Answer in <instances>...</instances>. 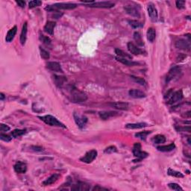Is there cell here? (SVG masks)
<instances>
[{
    "mask_svg": "<svg viewBox=\"0 0 191 191\" xmlns=\"http://www.w3.org/2000/svg\"><path fill=\"white\" fill-rule=\"evenodd\" d=\"M70 94L71 101L73 102H75V103L84 102L87 99V96L85 93L76 89L74 87H70Z\"/></svg>",
    "mask_w": 191,
    "mask_h": 191,
    "instance_id": "1",
    "label": "cell"
},
{
    "mask_svg": "<svg viewBox=\"0 0 191 191\" xmlns=\"http://www.w3.org/2000/svg\"><path fill=\"white\" fill-rule=\"evenodd\" d=\"M38 118L41 119L43 122H44L46 124L49 125L50 126H54V127H61L63 128H66V126H64L61 122L59 121L56 117L52 115H46L43 117H38Z\"/></svg>",
    "mask_w": 191,
    "mask_h": 191,
    "instance_id": "2",
    "label": "cell"
},
{
    "mask_svg": "<svg viewBox=\"0 0 191 191\" xmlns=\"http://www.w3.org/2000/svg\"><path fill=\"white\" fill-rule=\"evenodd\" d=\"M77 8V5L71 4V3H56L52 5H49L46 8V10L48 11H53L57 10H72Z\"/></svg>",
    "mask_w": 191,
    "mask_h": 191,
    "instance_id": "3",
    "label": "cell"
},
{
    "mask_svg": "<svg viewBox=\"0 0 191 191\" xmlns=\"http://www.w3.org/2000/svg\"><path fill=\"white\" fill-rule=\"evenodd\" d=\"M133 155L135 158H137V160H134V162L140 161L141 160L147 158L149 154L146 152H143L141 144L139 143H134V147H133Z\"/></svg>",
    "mask_w": 191,
    "mask_h": 191,
    "instance_id": "4",
    "label": "cell"
},
{
    "mask_svg": "<svg viewBox=\"0 0 191 191\" xmlns=\"http://www.w3.org/2000/svg\"><path fill=\"white\" fill-rule=\"evenodd\" d=\"M85 5H88L89 7L91 8H110L114 6V3H112L110 2H97L95 1L84 2L81 1Z\"/></svg>",
    "mask_w": 191,
    "mask_h": 191,
    "instance_id": "5",
    "label": "cell"
},
{
    "mask_svg": "<svg viewBox=\"0 0 191 191\" xmlns=\"http://www.w3.org/2000/svg\"><path fill=\"white\" fill-rule=\"evenodd\" d=\"M97 151L95 150V149H93V150H91L89 151V152H87L84 155V156H83L82 158L80 159V160L84 162V163H91V162H93L96 159V157H97Z\"/></svg>",
    "mask_w": 191,
    "mask_h": 191,
    "instance_id": "6",
    "label": "cell"
},
{
    "mask_svg": "<svg viewBox=\"0 0 191 191\" xmlns=\"http://www.w3.org/2000/svg\"><path fill=\"white\" fill-rule=\"evenodd\" d=\"M73 117H74L75 123L80 128H84L86 123H87V118L85 116H83V115H80L77 113H74Z\"/></svg>",
    "mask_w": 191,
    "mask_h": 191,
    "instance_id": "7",
    "label": "cell"
},
{
    "mask_svg": "<svg viewBox=\"0 0 191 191\" xmlns=\"http://www.w3.org/2000/svg\"><path fill=\"white\" fill-rule=\"evenodd\" d=\"M181 70L179 67H174L170 70L169 73H168L167 75H166V82H170V81H172L173 79H174L176 77H177L178 75L181 73Z\"/></svg>",
    "mask_w": 191,
    "mask_h": 191,
    "instance_id": "8",
    "label": "cell"
},
{
    "mask_svg": "<svg viewBox=\"0 0 191 191\" xmlns=\"http://www.w3.org/2000/svg\"><path fill=\"white\" fill-rule=\"evenodd\" d=\"M183 99V93L182 91H176V92L173 93L172 96H170V98L168 100L167 103L169 105H173V104L177 103L179 101H181Z\"/></svg>",
    "mask_w": 191,
    "mask_h": 191,
    "instance_id": "9",
    "label": "cell"
},
{
    "mask_svg": "<svg viewBox=\"0 0 191 191\" xmlns=\"http://www.w3.org/2000/svg\"><path fill=\"white\" fill-rule=\"evenodd\" d=\"M176 47L184 51H190V43L186 41V40L180 39L176 42Z\"/></svg>",
    "mask_w": 191,
    "mask_h": 191,
    "instance_id": "10",
    "label": "cell"
},
{
    "mask_svg": "<svg viewBox=\"0 0 191 191\" xmlns=\"http://www.w3.org/2000/svg\"><path fill=\"white\" fill-rule=\"evenodd\" d=\"M14 171L20 174H23L25 173L27 171V165L26 163L22 161H18L15 163L14 166Z\"/></svg>",
    "mask_w": 191,
    "mask_h": 191,
    "instance_id": "11",
    "label": "cell"
},
{
    "mask_svg": "<svg viewBox=\"0 0 191 191\" xmlns=\"http://www.w3.org/2000/svg\"><path fill=\"white\" fill-rule=\"evenodd\" d=\"M147 10H148V14L151 20L154 22L158 20V11L155 8V5L153 4H149Z\"/></svg>",
    "mask_w": 191,
    "mask_h": 191,
    "instance_id": "12",
    "label": "cell"
},
{
    "mask_svg": "<svg viewBox=\"0 0 191 191\" xmlns=\"http://www.w3.org/2000/svg\"><path fill=\"white\" fill-rule=\"evenodd\" d=\"M46 65H47V68L49 69V70H50L51 71L56 72V73H63V70H62L61 68V66L60 65V64L58 63V62H48Z\"/></svg>",
    "mask_w": 191,
    "mask_h": 191,
    "instance_id": "13",
    "label": "cell"
},
{
    "mask_svg": "<svg viewBox=\"0 0 191 191\" xmlns=\"http://www.w3.org/2000/svg\"><path fill=\"white\" fill-rule=\"evenodd\" d=\"M127 47H128V50H129V52H131V54H135V55H137V54H142L143 53L142 49L138 48L137 46H135L134 43L131 42L128 43Z\"/></svg>",
    "mask_w": 191,
    "mask_h": 191,
    "instance_id": "14",
    "label": "cell"
},
{
    "mask_svg": "<svg viewBox=\"0 0 191 191\" xmlns=\"http://www.w3.org/2000/svg\"><path fill=\"white\" fill-rule=\"evenodd\" d=\"M128 94H129V96L131 97L134 98V99H142V98L146 97V94L143 91L137 89L130 90Z\"/></svg>",
    "mask_w": 191,
    "mask_h": 191,
    "instance_id": "15",
    "label": "cell"
},
{
    "mask_svg": "<svg viewBox=\"0 0 191 191\" xmlns=\"http://www.w3.org/2000/svg\"><path fill=\"white\" fill-rule=\"evenodd\" d=\"M125 10H126L127 14L132 16V17H137V18H140V14L139 11H138L136 8H134V6H126V7H125Z\"/></svg>",
    "mask_w": 191,
    "mask_h": 191,
    "instance_id": "16",
    "label": "cell"
},
{
    "mask_svg": "<svg viewBox=\"0 0 191 191\" xmlns=\"http://www.w3.org/2000/svg\"><path fill=\"white\" fill-rule=\"evenodd\" d=\"M17 32V25H14L12 28H11L9 30L8 32L7 33V35H6V38H5V41L6 42L8 43H11V41L14 40V37H15L16 34Z\"/></svg>",
    "mask_w": 191,
    "mask_h": 191,
    "instance_id": "17",
    "label": "cell"
},
{
    "mask_svg": "<svg viewBox=\"0 0 191 191\" xmlns=\"http://www.w3.org/2000/svg\"><path fill=\"white\" fill-rule=\"evenodd\" d=\"M71 189L73 190H89L91 189V186L86 183L78 182V184H74Z\"/></svg>",
    "mask_w": 191,
    "mask_h": 191,
    "instance_id": "18",
    "label": "cell"
},
{
    "mask_svg": "<svg viewBox=\"0 0 191 191\" xmlns=\"http://www.w3.org/2000/svg\"><path fill=\"white\" fill-rule=\"evenodd\" d=\"M27 31H28V25H27V22H25L22 25V31L20 34V43L22 45H25V41H26Z\"/></svg>",
    "mask_w": 191,
    "mask_h": 191,
    "instance_id": "19",
    "label": "cell"
},
{
    "mask_svg": "<svg viewBox=\"0 0 191 191\" xmlns=\"http://www.w3.org/2000/svg\"><path fill=\"white\" fill-rule=\"evenodd\" d=\"M118 115V113L115 111H102L99 112V117L102 120H107L112 117H115Z\"/></svg>",
    "mask_w": 191,
    "mask_h": 191,
    "instance_id": "20",
    "label": "cell"
},
{
    "mask_svg": "<svg viewBox=\"0 0 191 191\" xmlns=\"http://www.w3.org/2000/svg\"><path fill=\"white\" fill-rule=\"evenodd\" d=\"M112 107H114V108L118 109V110H128V104L127 102H114V103L110 104Z\"/></svg>",
    "mask_w": 191,
    "mask_h": 191,
    "instance_id": "21",
    "label": "cell"
},
{
    "mask_svg": "<svg viewBox=\"0 0 191 191\" xmlns=\"http://www.w3.org/2000/svg\"><path fill=\"white\" fill-rule=\"evenodd\" d=\"M56 23L53 21H49L46 22V25L44 26V31L49 35H52L54 33V28L55 27Z\"/></svg>",
    "mask_w": 191,
    "mask_h": 191,
    "instance_id": "22",
    "label": "cell"
},
{
    "mask_svg": "<svg viewBox=\"0 0 191 191\" xmlns=\"http://www.w3.org/2000/svg\"><path fill=\"white\" fill-rule=\"evenodd\" d=\"M116 59L117 61L120 62V63L123 64L126 66H128V67H133V66H136L138 64V63H137V62L132 61L129 60V59H127V58H120V57H116Z\"/></svg>",
    "mask_w": 191,
    "mask_h": 191,
    "instance_id": "23",
    "label": "cell"
},
{
    "mask_svg": "<svg viewBox=\"0 0 191 191\" xmlns=\"http://www.w3.org/2000/svg\"><path fill=\"white\" fill-rule=\"evenodd\" d=\"M176 148V145H175L174 143H172L169 144L167 146H160V147H157V149L160 152H169L173 151V149Z\"/></svg>",
    "mask_w": 191,
    "mask_h": 191,
    "instance_id": "24",
    "label": "cell"
},
{
    "mask_svg": "<svg viewBox=\"0 0 191 191\" xmlns=\"http://www.w3.org/2000/svg\"><path fill=\"white\" fill-rule=\"evenodd\" d=\"M146 126H147V124L144 123H130V124L126 125V128L128 129H140V128H145Z\"/></svg>",
    "mask_w": 191,
    "mask_h": 191,
    "instance_id": "25",
    "label": "cell"
},
{
    "mask_svg": "<svg viewBox=\"0 0 191 191\" xmlns=\"http://www.w3.org/2000/svg\"><path fill=\"white\" fill-rule=\"evenodd\" d=\"M147 40H148L149 42L153 43L154 41L155 40V38H156V31H155V30L153 28H149L148 31H147Z\"/></svg>",
    "mask_w": 191,
    "mask_h": 191,
    "instance_id": "26",
    "label": "cell"
},
{
    "mask_svg": "<svg viewBox=\"0 0 191 191\" xmlns=\"http://www.w3.org/2000/svg\"><path fill=\"white\" fill-rule=\"evenodd\" d=\"M59 175L58 174H54L52 175V176H51L50 177L48 178L46 180H45L43 182V184L45 186H47V185H50V184H54V182H55L59 178Z\"/></svg>",
    "mask_w": 191,
    "mask_h": 191,
    "instance_id": "27",
    "label": "cell"
},
{
    "mask_svg": "<svg viewBox=\"0 0 191 191\" xmlns=\"http://www.w3.org/2000/svg\"><path fill=\"white\" fill-rule=\"evenodd\" d=\"M54 81H55L56 85L59 87H61L64 84L65 81H67V78L64 76H58V75H54Z\"/></svg>",
    "mask_w": 191,
    "mask_h": 191,
    "instance_id": "28",
    "label": "cell"
},
{
    "mask_svg": "<svg viewBox=\"0 0 191 191\" xmlns=\"http://www.w3.org/2000/svg\"><path fill=\"white\" fill-rule=\"evenodd\" d=\"M152 141L155 144H162L166 142V137L165 136L161 135V134H158L155 137H153Z\"/></svg>",
    "mask_w": 191,
    "mask_h": 191,
    "instance_id": "29",
    "label": "cell"
},
{
    "mask_svg": "<svg viewBox=\"0 0 191 191\" xmlns=\"http://www.w3.org/2000/svg\"><path fill=\"white\" fill-rule=\"evenodd\" d=\"M134 41H136V43H137V45H139V46H144V42H143V41L142 36H141V35L140 34V32H138V31L134 32Z\"/></svg>",
    "mask_w": 191,
    "mask_h": 191,
    "instance_id": "30",
    "label": "cell"
},
{
    "mask_svg": "<svg viewBox=\"0 0 191 191\" xmlns=\"http://www.w3.org/2000/svg\"><path fill=\"white\" fill-rule=\"evenodd\" d=\"M115 53L117 54V57L123 58H127L129 59V60H131V56L129 55V54L127 53H126V52H124L123 50H121V49H115Z\"/></svg>",
    "mask_w": 191,
    "mask_h": 191,
    "instance_id": "31",
    "label": "cell"
},
{
    "mask_svg": "<svg viewBox=\"0 0 191 191\" xmlns=\"http://www.w3.org/2000/svg\"><path fill=\"white\" fill-rule=\"evenodd\" d=\"M26 131L23 129H15L11 132V135H12L13 137L17 138L20 137V136L23 135L24 134H25Z\"/></svg>",
    "mask_w": 191,
    "mask_h": 191,
    "instance_id": "32",
    "label": "cell"
},
{
    "mask_svg": "<svg viewBox=\"0 0 191 191\" xmlns=\"http://www.w3.org/2000/svg\"><path fill=\"white\" fill-rule=\"evenodd\" d=\"M167 174L169 175V176H174V177H176V178H183L184 177V175H183L181 173H180V172L176 171V170H172V169H169L167 170Z\"/></svg>",
    "mask_w": 191,
    "mask_h": 191,
    "instance_id": "33",
    "label": "cell"
},
{
    "mask_svg": "<svg viewBox=\"0 0 191 191\" xmlns=\"http://www.w3.org/2000/svg\"><path fill=\"white\" fill-rule=\"evenodd\" d=\"M128 23L133 28H139L143 26V24L137 20H128Z\"/></svg>",
    "mask_w": 191,
    "mask_h": 191,
    "instance_id": "34",
    "label": "cell"
},
{
    "mask_svg": "<svg viewBox=\"0 0 191 191\" xmlns=\"http://www.w3.org/2000/svg\"><path fill=\"white\" fill-rule=\"evenodd\" d=\"M151 132H152V131H141V132L135 134V137L139 138V139H140V140H146V138L147 137V136H148L149 134H151Z\"/></svg>",
    "mask_w": 191,
    "mask_h": 191,
    "instance_id": "35",
    "label": "cell"
},
{
    "mask_svg": "<svg viewBox=\"0 0 191 191\" xmlns=\"http://www.w3.org/2000/svg\"><path fill=\"white\" fill-rule=\"evenodd\" d=\"M41 5H42V2L41 1L34 0V1H31L29 3H28V7H29V8H34L41 6Z\"/></svg>",
    "mask_w": 191,
    "mask_h": 191,
    "instance_id": "36",
    "label": "cell"
},
{
    "mask_svg": "<svg viewBox=\"0 0 191 191\" xmlns=\"http://www.w3.org/2000/svg\"><path fill=\"white\" fill-rule=\"evenodd\" d=\"M40 52H41V56L42 58L45 59V60H48V59H49L50 55H49V53L47 52V51L43 49V48L40 47Z\"/></svg>",
    "mask_w": 191,
    "mask_h": 191,
    "instance_id": "37",
    "label": "cell"
},
{
    "mask_svg": "<svg viewBox=\"0 0 191 191\" xmlns=\"http://www.w3.org/2000/svg\"><path fill=\"white\" fill-rule=\"evenodd\" d=\"M131 78H132V79L134 80L135 82H137V84H139L140 85H145V84H146V81H145V79H144V78H140V77L134 76V75H131Z\"/></svg>",
    "mask_w": 191,
    "mask_h": 191,
    "instance_id": "38",
    "label": "cell"
},
{
    "mask_svg": "<svg viewBox=\"0 0 191 191\" xmlns=\"http://www.w3.org/2000/svg\"><path fill=\"white\" fill-rule=\"evenodd\" d=\"M168 186H169V187L170 189H172V190H177V191L183 190V189L181 188L180 186H179L178 184H176V183H171V184H168Z\"/></svg>",
    "mask_w": 191,
    "mask_h": 191,
    "instance_id": "39",
    "label": "cell"
},
{
    "mask_svg": "<svg viewBox=\"0 0 191 191\" xmlns=\"http://www.w3.org/2000/svg\"><path fill=\"white\" fill-rule=\"evenodd\" d=\"M40 38H41V40L42 41V42L44 43V44L46 45H50L51 44V40L50 38H48V37H46L44 36V35H41V37H40Z\"/></svg>",
    "mask_w": 191,
    "mask_h": 191,
    "instance_id": "40",
    "label": "cell"
},
{
    "mask_svg": "<svg viewBox=\"0 0 191 191\" xmlns=\"http://www.w3.org/2000/svg\"><path fill=\"white\" fill-rule=\"evenodd\" d=\"M117 152V149L114 146H110V147H107L105 149V153L107 154H110V153H114V152Z\"/></svg>",
    "mask_w": 191,
    "mask_h": 191,
    "instance_id": "41",
    "label": "cell"
},
{
    "mask_svg": "<svg viewBox=\"0 0 191 191\" xmlns=\"http://www.w3.org/2000/svg\"><path fill=\"white\" fill-rule=\"evenodd\" d=\"M0 139L3 141H5V142H9V141L11 140L12 137H11L9 135H7V134H4L2 133L0 134Z\"/></svg>",
    "mask_w": 191,
    "mask_h": 191,
    "instance_id": "42",
    "label": "cell"
},
{
    "mask_svg": "<svg viewBox=\"0 0 191 191\" xmlns=\"http://www.w3.org/2000/svg\"><path fill=\"white\" fill-rule=\"evenodd\" d=\"M176 6L179 9H182L184 8L185 5V1H182V0H178L176 1Z\"/></svg>",
    "mask_w": 191,
    "mask_h": 191,
    "instance_id": "43",
    "label": "cell"
},
{
    "mask_svg": "<svg viewBox=\"0 0 191 191\" xmlns=\"http://www.w3.org/2000/svg\"><path fill=\"white\" fill-rule=\"evenodd\" d=\"M9 130H10V127H9L8 126H7V125L2 124V123L0 125V131H1L2 132H4V131H8Z\"/></svg>",
    "mask_w": 191,
    "mask_h": 191,
    "instance_id": "44",
    "label": "cell"
},
{
    "mask_svg": "<svg viewBox=\"0 0 191 191\" xmlns=\"http://www.w3.org/2000/svg\"><path fill=\"white\" fill-rule=\"evenodd\" d=\"M17 4L21 8H24L25 5V1H22V0H18V1H16Z\"/></svg>",
    "mask_w": 191,
    "mask_h": 191,
    "instance_id": "45",
    "label": "cell"
},
{
    "mask_svg": "<svg viewBox=\"0 0 191 191\" xmlns=\"http://www.w3.org/2000/svg\"><path fill=\"white\" fill-rule=\"evenodd\" d=\"M93 190H107V189L100 187L99 185H97L93 188Z\"/></svg>",
    "mask_w": 191,
    "mask_h": 191,
    "instance_id": "46",
    "label": "cell"
},
{
    "mask_svg": "<svg viewBox=\"0 0 191 191\" xmlns=\"http://www.w3.org/2000/svg\"><path fill=\"white\" fill-rule=\"evenodd\" d=\"M32 149L34 151H37V152H42L43 150L42 147H32Z\"/></svg>",
    "mask_w": 191,
    "mask_h": 191,
    "instance_id": "47",
    "label": "cell"
},
{
    "mask_svg": "<svg viewBox=\"0 0 191 191\" xmlns=\"http://www.w3.org/2000/svg\"><path fill=\"white\" fill-rule=\"evenodd\" d=\"M0 95H1V96H1V98H0V99H1V100H3V99H5V95L2 94H2H0Z\"/></svg>",
    "mask_w": 191,
    "mask_h": 191,
    "instance_id": "48",
    "label": "cell"
}]
</instances>
